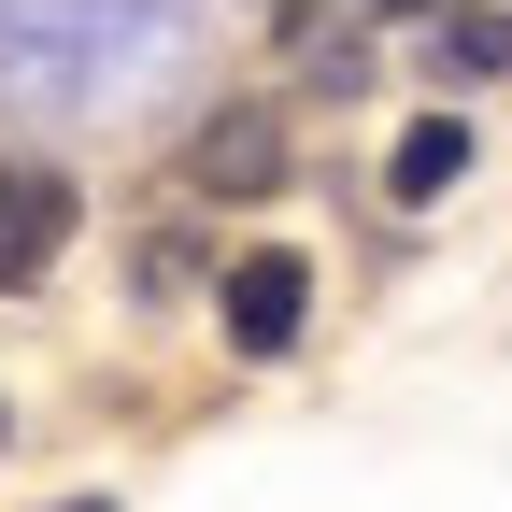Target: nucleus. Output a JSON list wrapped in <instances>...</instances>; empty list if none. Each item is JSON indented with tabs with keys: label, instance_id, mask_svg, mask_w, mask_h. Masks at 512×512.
<instances>
[{
	"label": "nucleus",
	"instance_id": "nucleus-5",
	"mask_svg": "<svg viewBox=\"0 0 512 512\" xmlns=\"http://www.w3.org/2000/svg\"><path fill=\"white\" fill-rule=\"evenodd\" d=\"M427 72H441V86H484V72H512V15H441Z\"/></svg>",
	"mask_w": 512,
	"mask_h": 512
},
{
	"label": "nucleus",
	"instance_id": "nucleus-4",
	"mask_svg": "<svg viewBox=\"0 0 512 512\" xmlns=\"http://www.w3.org/2000/svg\"><path fill=\"white\" fill-rule=\"evenodd\" d=\"M456 171H470V128H456V114H427V128H399V157H384V185H399L413 214H427V200H441V185H456Z\"/></svg>",
	"mask_w": 512,
	"mask_h": 512
},
{
	"label": "nucleus",
	"instance_id": "nucleus-2",
	"mask_svg": "<svg viewBox=\"0 0 512 512\" xmlns=\"http://www.w3.org/2000/svg\"><path fill=\"white\" fill-rule=\"evenodd\" d=\"M72 171H43V157H0V285H43L57 256H72Z\"/></svg>",
	"mask_w": 512,
	"mask_h": 512
},
{
	"label": "nucleus",
	"instance_id": "nucleus-3",
	"mask_svg": "<svg viewBox=\"0 0 512 512\" xmlns=\"http://www.w3.org/2000/svg\"><path fill=\"white\" fill-rule=\"evenodd\" d=\"M313 328V271L299 256H242L228 271V356H285Z\"/></svg>",
	"mask_w": 512,
	"mask_h": 512
},
{
	"label": "nucleus",
	"instance_id": "nucleus-1",
	"mask_svg": "<svg viewBox=\"0 0 512 512\" xmlns=\"http://www.w3.org/2000/svg\"><path fill=\"white\" fill-rule=\"evenodd\" d=\"M285 157H299L285 100H228V114H200V128H185V185H200V200H271V185H285Z\"/></svg>",
	"mask_w": 512,
	"mask_h": 512
}]
</instances>
